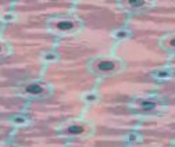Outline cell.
<instances>
[{
  "label": "cell",
  "instance_id": "9c48e42d",
  "mask_svg": "<svg viewBox=\"0 0 175 147\" xmlns=\"http://www.w3.org/2000/svg\"><path fill=\"white\" fill-rule=\"evenodd\" d=\"M125 35H127L125 32H118V33H117V36H118V38H122V36H125Z\"/></svg>",
  "mask_w": 175,
  "mask_h": 147
},
{
  "label": "cell",
  "instance_id": "3957f363",
  "mask_svg": "<svg viewBox=\"0 0 175 147\" xmlns=\"http://www.w3.org/2000/svg\"><path fill=\"white\" fill-rule=\"evenodd\" d=\"M72 26H74V24L70 22V21H61V22L57 24V28H58V29H63V31H65V29H71Z\"/></svg>",
  "mask_w": 175,
  "mask_h": 147
},
{
  "label": "cell",
  "instance_id": "8fae6325",
  "mask_svg": "<svg viewBox=\"0 0 175 147\" xmlns=\"http://www.w3.org/2000/svg\"><path fill=\"white\" fill-rule=\"evenodd\" d=\"M171 46L175 47V39H172V40H171Z\"/></svg>",
  "mask_w": 175,
  "mask_h": 147
},
{
  "label": "cell",
  "instance_id": "52a82bcc",
  "mask_svg": "<svg viewBox=\"0 0 175 147\" xmlns=\"http://www.w3.org/2000/svg\"><path fill=\"white\" fill-rule=\"evenodd\" d=\"M168 75H170V72H167V71H160V72L156 74V77L157 78H167Z\"/></svg>",
  "mask_w": 175,
  "mask_h": 147
},
{
  "label": "cell",
  "instance_id": "7c38bea8",
  "mask_svg": "<svg viewBox=\"0 0 175 147\" xmlns=\"http://www.w3.org/2000/svg\"><path fill=\"white\" fill-rule=\"evenodd\" d=\"M0 50H1V47H0Z\"/></svg>",
  "mask_w": 175,
  "mask_h": 147
},
{
  "label": "cell",
  "instance_id": "277c9868",
  "mask_svg": "<svg viewBox=\"0 0 175 147\" xmlns=\"http://www.w3.org/2000/svg\"><path fill=\"white\" fill-rule=\"evenodd\" d=\"M140 107L143 110H153L156 107V104H154L153 101H142V103H140Z\"/></svg>",
  "mask_w": 175,
  "mask_h": 147
},
{
  "label": "cell",
  "instance_id": "30bf717a",
  "mask_svg": "<svg viewBox=\"0 0 175 147\" xmlns=\"http://www.w3.org/2000/svg\"><path fill=\"white\" fill-rule=\"evenodd\" d=\"M135 139H136L135 135H131V136H129V140H135Z\"/></svg>",
  "mask_w": 175,
  "mask_h": 147
},
{
  "label": "cell",
  "instance_id": "5b68a950",
  "mask_svg": "<svg viewBox=\"0 0 175 147\" xmlns=\"http://www.w3.org/2000/svg\"><path fill=\"white\" fill-rule=\"evenodd\" d=\"M68 132H70V133H82V132H83V128L74 125V126H70V128H68Z\"/></svg>",
  "mask_w": 175,
  "mask_h": 147
},
{
  "label": "cell",
  "instance_id": "ba28073f",
  "mask_svg": "<svg viewBox=\"0 0 175 147\" xmlns=\"http://www.w3.org/2000/svg\"><path fill=\"white\" fill-rule=\"evenodd\" d=\"M16 122L17 124H22L24 122V118H16Z\"/></svg>",
  "mask_w": 175,
  "mask_h": 147
},
{
  "label": "cell",
  "instance_id": "8992f818",
  "mask_svg": "<svg viewBox=\"0 0 175 147\" xmlns=\"http://www.w3.org/2000/svg\"><path fill=\"white\" fill-rule=\"evenodd\" d=\"M129 4H131L132 7H140V6H143L144 3H143V1H140V0H138V1H132V0H131V1H129Z\"/></svg>",
  "mask_w": 175,
  "mask_h": 147
},
{
  "label": "cell",
  "instance_id": "6da1fadb",
  "mask_svg": "<svg viewBox=\"0 0 175 147\" xmlns=\"http://www.w3.org/2000/svg\"><path fill=\"white\" fill-rule=\"evenodd\" d=\"M25 92L31 93V94H39V93H42V86H39V85H29V86H26Z\"/></svg>",
  "mask_w": 175,
  "mask_h": 147
},
{
  "label": "cell",
  "instance_id": "7a4b0ae2",
  "mask_svg": "<svg viewBox=\"0 0 175 147\" xmlns=\"http://www.w3.org/2000/svg\"><path fill=\"white\" fill-rule=\"evenodd\" d=\"M114 68V64L111 61H102L99 64V70L102 71H111Z\"/></svg>",
  "mask_w": 175,
  "mask_h": 147
}]
</instances>
